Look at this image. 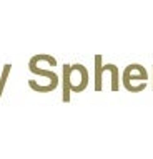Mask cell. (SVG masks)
Here are the masks:
<instances>
[{
	"label": "cell",
	"instance_id": "6da1fadb",
	"mask_svg": "<svg viewBox=\"0 0 153 159\" xmlns=\"http://www.w3.org/2000/svg\"><path fill=\"white\" fill-rule=\"evenodd\" d=\"M68 81L73 89H82L87 84V71L82 65H73L68 71Z\"/></svg>",
	"mask_w": 153,
	"mask_h": 159
},
{
	"label": "cell",
	"instance_id": "7a4b0ae2",
	"mask_svg": "<svg viewBox=\"0 0 153 159\" xmlns=\"http://www.w3.org/2000/svg\"><path fill=\"white\" fill-rule=\"evenodd\" d=\"M131 80H140V81L145 84L146 81V71L143 70L140 65H130L125 70V86L131 83Z\"/></svg>",
	"mask_w": 153,
	"mask_h": 159
}]
</instances>
